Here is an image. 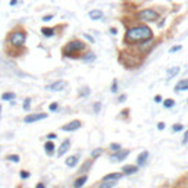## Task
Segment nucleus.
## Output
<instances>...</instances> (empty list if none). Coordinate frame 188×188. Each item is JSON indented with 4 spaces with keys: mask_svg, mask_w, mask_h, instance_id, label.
I'll use <instances>...</instances> for the list:
<instances>
[{
    "mask_svg": "<svg viewBox=\"0 0 188 188\" xmlns=\"http://www.w3.org/2000/svg\"><path fill=\"white\" fill-rule=\"evenodd\" d=\"M9 162H15V163H18L19 162V156H16V155H10V156H7L6 157Z\"/></svg>",
    "mask_w": 188,
    "mask_h": 188,
    "instance_id": "obj_25",
    "label": "nucleus"
},
{
    "mask_svg": "<svg viewBox=\"0 0 188 188\" xmlns=\"http://www.w3.org/2000/svg\"><path fill=\"white\" fill-rule=\"evenodd\" d=\"M122 178V174H109L106 175L104 178H103V181H118V179H121Z\"/></svg>",
    "mask_w": 188,
    "mask_h": 188,
    "instance_id": "obj_12",
    "label": "nucleus"
},
{
    "mask_svg": "<svg viewBox=\"0 0 188 188\" xmlns=\"http://www.w3.org/2000/svg\"><path fill=\"white\" fill-rule=\"evenodd\" d=\"M47 113H34V115H28L27 118H24V122L25 123H33V122L41 121V119H46Z\"/></svg>",
    "mask_w": 188,
    "mask_h": 188,
    "instance_id": "obj_5",
    "label": "nucleus"
},
{
    "mask_svg": "<svg viewBox=\"0 0 188 188\" xmlns=\"http://www.w3.org/2000/svg\"><path fill=\"white\" fill-rule=\"evenodd\" d=\"M181 129H182L181 123H176V125H174V127H172V131H174V132H179Z\"/></svg>",
    "mask_w": 188,
    "mask_h": 188,
    "instance_id": "obj_27",
    "label": "nucleus"
},
{
    "mask_svg": "<svg viewBox=\"0 0 188 188\" xmlns=\"http://www.w3.org/2000/svg\"><path fill=\"white\" fill-rule=\"evenodd\" d=\"M110 148H112L113 151H119V150H121V146H119V144H110Z\"/></svg>",
    "mask_w": 188,
    "mask_h": 188,
    "instance_id": "obj_29",
    "label": "nucleus"
},
{
    "mask_svg": "<svg viewBox=\"0 0 188 188\" xmlns=\"http://www.w3.org/2000/svg\"><path fill=\"white\" fill-rule=\"evenodd\" d=\"M76 163H78V156H71V157H68L66 159V165L69 166V168L76 166Z\"/></svg>",
    "mask_w": 188,
    "mask_h": 188,
    "instance_id": "obj_15",
    "label": "nucleus"
},
{
    "mask_svg": "<svg viewBox=\"0 0 188 188\" xmlns=\"http://www.w3.org/2000/svg\"><path fill=\"white\" fill-rule=\"evenodd\" d=\"M0 112H2V106H0Z\"/></svg>",
    "mask_w": 188,
    "mask_h": 188,
    "instance_id": "obj_45",
    "label": "nucleus"
},
{
    "mask_svg": "<svg viewBox=\"0 0 188 188\" xmlns=\"http://www.w3.org/2000/svg\"><path fill=\"white\" fill-rule=\"evenodd\" d=\"M85 182H87V176H80V178L74 182V188H81Z\"/></svg>",
    "mask_w": 188,
    "mask_h": 188,
    "instance_id": "obj_18",
    "label": "nucleus"
},
{
    "mask_svg": "<svg viewBox=\"0 0 188 188\" xmlns=\"http://www.w3.org/2000/svg\"><path fill=\"white\" fill-rule=\"evenodd\" d=\"M128 155H129V151H119V153H115V155H112L110 160H112V162H122Z\"/></svg>",
    "mask_w": 188,
    "mask_h": 188,
    "instance_id": "obj_7",
    "label": "nucleus"
},
{
    "mask_svg": "<svg viewBox=\"0 0 188 188\" xmlns=\"http://www.w3.org/2000/svg\"><path fill=\"white\" fill-rule=\"evenodd\" d=\"M116 185V181H103L100 188H113Z\"/></svg>",
    "mask_w": 188,
    "mask_h": 188,
    "instance_id": "obj_19",
    "label": "nucleus"
},
{
    "mask_svg": "<svg viewBox=\"0 0 188 188\" xmlns=\"http://www.w3.org/2000/svg\"><path fill=\"white\" fill-rule=\"evenodd\" d=\"M35 188H46V187H44V184H41V182H40V184H37V187H35Z\"/></svg>",
    "mask_w": 188,
    "mask_h": 188,
    "instance_id": "obj_43",
    "label": "nucleus"
},
{
    "mask_svg": "<svg viewBox=\"0 0 188 188\" xmlns=\"http://www.w3.org/2000/svg\"><path fill=\"white\" fill-rule=\"evenodd\" d=\"M178 72H179V68H178V66H176V68H170V69H169V72H168V78H172V76H174V75H176Z\"/></svg>",
    "mask_w": 188,
    "mask_h": 188,
    "instance_id": "obj_22",
    "label": "nucleus"
},
{
    "mask_svg": "<svg viewBox=\"0 0 188 188\" xmlns=\"http://www.w3.org/2000/svg\"><path fill=\"white\" fill-rule=\"evenodd\" d=\"M44 150H46L47 155H53V151H54V144L52 143V141H47L46 144H44Z\"/></svg>",
    "mask_w": 188,
    "mask_h": 188,
    "instance_id": "obj_17",
    "label": "nucleus"
},
{
    "mask_svg": "<svg viewBox=\"0 0 188 188\" xmlns=\"http://www.w3.org/2000/svg\"><path fill=\"white\" fill-rule=\"evenodd\" d=\"M88 16L93 21H99L103 18V12L101 10H91V12H88Z\"/></svg>",
    "mask_w": 188,
    "mask_h": 188,
    "instance_id": "obj_11",
    "label": "nucleus"
},
{
    "mask_svg": "<svg viewBox=\"0 0 188 188\" xmlns=\"http://www.w3.org/2000/svg\"><path fill=\"white\" fill-rule=\"evenodd\" d=\"M100 109H101V103H96V104H94V112H96V113H99Z\"/></svg>",
    "mask_w": 188,
    "mask_h": 188,
    "instance_id": "obj_30",
    "label": "nucleus"
},
{
    "mask_svg": "<svg viewBox=\"0 0 188 188\" xmlns=\"http://www.w3.org/2000/svg\"><path fill=\"white\" fill-rule=\"evenodd\" d=\"M125 100H127V96H125V94H123V96H121V97H119V101H121V103H122V101H125Z\"/></svg>",
    "mask_w": 188,
    "mask_h": 188,
    "instance_id": "obj_40",
    "label": "nucleus"
},
{
    "mask_svg": "<svg viewBox=\"0 0 188 188\" xmlns=\"http://www.w3.org/2000/svg\"><path fill=\"white\" fill-rule=\"evenodd\" d=\"M110 34H118V29H116V28H110Z\"/></svg>",
    "mask_w": 188,
    "mask_h": 188,
    "instance_id": "obj_42",
    "label": "nucleus"
},
{
    "mask_svg": "<svg viewBox=\"0 0 188 188\" xmlns=\"http://www.w3.org/2000/svg\"><path fill=\"white\" fill-rule=\"evenodd\" d=\"M69 147H71V140H65L61 144V147H59V153H57V155H59V156H63L68 151V148H69Z\"/></svg>",
    "mask_w": 188,
    "mask_h": 188,
    "instance_id": "obj_9",
    "label": "nucleus"
},
{
    "mask_svg": "<svg viewBox=\"0 0 188 188\" xmlns=\"http://www.w3.org/2000/svg\"><path fill=\"white\" fill-rule=\"evenodd\" d=\"M188 90V80H182L175 85V91H185Z\"/></svg>",
    "mask_w": 188,
    "mask_h": 188,
    "instance_id": "obj_10",
    "label": "nucleus"
},
{
    "mask_svg": "<svg viewBox=\"0 0 188 188\" xmlns=\"http://www.w3.org/2000/svg\"><path fill=\"white\" fill-rule=\"evenodd\" d=\"M81 59H82V62H85V63H91V62L96 61V54L94 53H87V54H84Z\"/></svg>",
    "mask_w": 188,
    "mask_h": 188,
    "instance_id": "obj_16",
    "label": "nucleus"
},
{
    "mask_svg": "<svg viewBox=\"0 0 188 188\" xmlns=\"http://www.w3.org/2000/svg\"><path fill=\"white\" fill-rule=\"evenodd\" d=\"M57 108H59V104H57V103H52V104H50V110H52V112H56Z\"/></svg>",
    "mask_w": 188,
    "mask_h": 188,
    "instance_id": "obj_31",
    "label": "nucleus"
},
{
    "mask_svg": "<svg viewBox=\"0 0 188 188\" xmlns=\"http://www.w3.org/2000/svg\"><path fill=\"white\" fill-rule=\"evenodd\" d=\"M22 108H24V110H29V108H31V99H25V100H24V106H22Z\"/></svg>",
    "mask_w": 188,
    "mask_h": 188,
    "instance_id": "obj_24",
    "label": "nucleus"
},
{
    "mask_svg": "<svg viewBox=\"0 0 188 188\" xmlns=\"http://www.w3.org/2000/svg\"><path fill=\"white\" fill-rule=\"evenodd\" d=\"M135 172H137V168H135V166H125V168H123V174H127V175L135 174Z\"/></svg>",
    "mask_w": 188,
    "mask_h": 188,
    "instance_id": "obj_20",
    "label": "nucleus"
},
{
    "mask_svg": "<svg viewBox=\"0 0 188 188\" xmlns=\"http://www.w3.org/2000/svg\"><path fill=\"white\" fill-rule=\"evenodd\" d=\"M15 99V94L14 93H5L3 96H2V100H14Z\"/></svg>",
    "mask_w": 188,
    "mask_h": 188,
    "instance_id": "obj_23",
    "label": "nucleus"
},
{
    "mask_svg": "<svg viewBox=\"0 0 188 188\" xmlns=\"http://www.w3.org/2000/svg\"><path fill=\"white\" fill-rule=\"evenodd\" d=\"M84 50H85V44H84L82 41L81 40H72L65 46V49H63V54L72 57V56L81 53V52H84Z\"/></svg>",
    "mask_w": 188,
    "mask_h": 188,
    "instance_id": "obj_2",
    "label": "nucleus"
},
{
    "mask_svg": "<svg viewBox=\"0 0 188 188\" xmlns=\"http://www.w3.org/2000/svg\"><path fill=\"white\" fill-rule=\"evenodd\" d=\"M47 138H49V140H54V138H56V134H49Z\"/></svg>",
    "mask_w": 188,
    "mask_h": 188,
    "instance_id": "obj_39",
    "label": "nucleus"
},
{
    "mask_svg": "<svg viewBox=\"0 0 188 188\" xmlns=\"http://www.w3.org/2000/svg\"><path fill=\"white\" fill-rule=\"evenodd\" d=\"M181 50V46H175L170 49V53H175V52H179Z\"/></svg>",
    "mask_w": 188,
    "mask_h": 188,
    "instance_id": "obj_34",
    "label": "nucleus"
},
{
    "mask_svg": "<svg viewBox=\"0 0 188 188\" xmlns=\"http://www.w3.org/2000/svg\"><path fill=\"white\" fill-rule=\"evenodd\" d=\"M100 153H101V150H100V148H97V150H94L93 153H91V156H93V157H97Z\"/></svg>",
    "mask_w": 188,
    "mask_h": 188,
    "instance_id": "obj_33",
    "label": "nucleus"
},
{
    "mask_svg": "<svg viewBox=\"0 0 188 188\" xmlns=\"http://www.w3.org/2000/svg\"><path fill=\"white\" fill-rule=\"evenodd\" d=\"M118 91V82L113 81V84H112V93H116Z\"/></svg>",
    "mask_w": 188,
    "mask_h": 188,
    "instance_id": "obj_32",
    "label": "nucleus"
},
{
    "mask_svg": "<svg viewBox=\"0 0 188 188\" xmlns=\"http://www.w3.org/2000/svg\"><path fill=\"white\" fill-rule=\"evenodd\" d=\"M50 19H53V15H46V16H43V21H44V22H47V21H50Z\"/></svg>",
    "mask_w": 188,
    "mask_h": 188,
    "instance_id": "obj_35",
    "label": "nucleus"
},
{
    "mask_svg": "<svg viewBox=\"0 0 188 188\" xmlns=\"http://www.w3.org/2000/svg\"><path fill=\"white\" fill-rule=\"evenodd\" d=\"M21 178H22V179H27L28 176H29V172H27V170H21Z\"/></svg>",
    "mask_w": 188,
    "mask_h": 188,
    "instance_id": "obj_28",
    "label": "nucleus"
},
{
    "mask_svg": "<svg viewBox=\"0 0 188 188\" xmlns=\"http://www.w3.org/2000/svg\"><path fill=\"white\" fill-rule=\"evenodd\" d=\"M84 37H85V38H87L88 41H91V43H94V38L91 37V35H88V34H84Z\"/></svg>",
    "mask_w": 188,
    "mask_h": 188,
    "instance_id": "obj_36",
    "label": "nucleus"
},
{
    "mask_svg": "<svg viewBox=\"0 0 188 188\" xmlns=\"http://www.w3.org/2000/svg\"><path fill=\"white\" fill-rule=\"evenodd\" d=\"M163 106L166 109H170V108H174L175 106V101L172 100V99H166V100L163 101Z\"/></svg>",
    "mask_w": 188,
    "mask_h": 188,
    "instance_id": "obj_21",
    "label": "nucleus"
},
{
    "mask_svg": "<svg viewBox=\"0 0 188 188\" xmlns=\"http://www.w3.org/2000/svg\"><path fill=\"white\" fill-rule=\"evenodd\" d=\"M41 33H43V35H44V37L50 38V37H53V35H54V29H53V28H49V27H43V28H41Z\"/></svg>",
    "mask_w": 188,
    "mask_h": 188,
    "instance_id": "obj_14",
    "label": "nucleus"
},
{
    "mask_svg": "<svg viewBox=\"0 0 188 188\" xmlns=\"http://www.w3.org/2000/svg\"><path fill=\"white\" fill-rule=\"evenodd\" d=\"M137 19L143 21V22H153V21L159 19V12H156L155 9H144L137 14Z\"/></svg>",
    "mask_w": 188,
    "mask_h": 188,
    "instance_id": "obj_3",
    "label": "nucleus"
},
{
    "mask_svg": "<svg viewBox=\"0 0 188 188\" xmlns=\"http://www.w3.org/2000/svg\"><path fill=\"white\" fill-rule=\"evenodd\" d=\"M80 93H81V94H80L81 97H87L88 94H90V88H88V87H85V88H84V90H81Z\"/></svg>",
    "mask_w": 188,
    "mask_h": 188,
    "instance_id": "obj_26",
    "label": "nucleus"
},
{
    "mask_svg": "<svg viewBox=\"0 0 188 188\" xmlns=\"http://www.w3.org/2000/svg\"><path fill=\"white\" fill-rule=\"evenodd\" d=\"M80 128H81L80 121H72V122H69V123H66V125H63L62 129L63 131H75V129H80Z\"/></svg>",
    "mask_w": 188,
    "mask_h": 188,
    "instance_id": "obj_6",
    "label": "nucleus"
},
{
    "mask_svg": "<svg viewBox=\"0 0 188 188\" xmlns=\"http://www.w3.org/2000/svg\"><path fill=\"white\" fill-rule=\"evenodd\" d=\"M16 3H18V0H10V5H12V6H15Z\"/></svg>",
    "mask_w": 188,
    "mask_h": 188,
    "instance_id": "obj_44",
    "label": "nucleus"
},
{
    "mask_svg": "<svg viewBox=\"0 0 188 188\" xmlns=\"http://www.w3.org/2000/svg\"><path fill=\"white\" fill-rule=\"evenodd\" d=\"M9 40H10V44H12V46L21 47V46H24V44H25L27 35H25V33H22V31H18V33L10 34Z\"/></svg>",
    "mask_w": 188,
    "mask_h": 188,
    "instance_id": "obj_4",
    "label": "nucleus"
},
{
    "mask_svg": "<svg viewBox=\"0 0 188 188\" xmlns=\"http://www.w3.org/2000/svg\"><path fill=\"white\" fill-rule=\"evenodd\" d=\"M155 101H156V103H160V101H162V97H160V96H156Z\"/></svg>",
    "mask_w": 188,
    "mask_h": 188,
    "instance_id": "obj_41",
    "label": "nucleus"
},
{
    "mask_svg": "<svg viewBox=\"0 0 188 188\" xmlns=\"http://www.w3.org/2000/svg\"><path fill=\"white\" fill-rule=\"evenodd\" d=\"M147 157H148V151H143V153L137 157V165L143 166V165L146 163V160H147Z\"/></svg>",
    "mask_w": 188,
    "mask_h": 188,
    "instance_id": "obj_13",
    "label": "nucleus"
},
{
    "mask_svg": "<svg viewBox=\"0 0 188 188\" xmlns=\"http://www.w3.org/2000/svg\"><path fill=\"white\" fill-rule=\"evenodd\" d=\"M182 143H184V144H185V143H188V131L184 134V140H182Z\"/></svg>",
    "mask_w": 188,
    "mask_h": 188,
    "instance_id": "obj_37",
    "label": "nucleus"
},
{
    "mask_svg": "<svg viewBox=\"0 0 188 188\" xmlns=\"http://www.w3.org/2000/svg\"><path fill=\"white\" fill-rule=\"evenodd\" d=\"M163 128H165V123H163V122H159V123H157V129H163Z\"/></svg>",
    "mask_w": 188,
    "mask_h": 188,
    "instance_id": "obj_38",
    "label": "nucleus"
},
{
    "mask_svg": "<svg viewBox=\"0 0 188 188\" xmlns=\"http://www.w3.org/2000/svg\"><path fill=\"white\" fill-rule=\"evenodd\" d=\"M187 103H188V100H187Z\"/></svg>",
    "mask_w": 188,
    "mask_h": 188,
    "instance_id": "obj_46",
    "label": "nucleus"
},
{
    "mask_svg": "<svg viewBox=\"0 0 188 188\" xmlns=\"http://www.w3.org/2000/svg\"><path fill=\"white\" fill-rule=\"evenodd\" d=\"M153 38V31L147 25H137L131 27L125 34L127 43H146Z\"/></svg>",
    "mask_w": 188,
    "mask_h": 188,
    "instance_id": "obj_1",
    "label": "nucleus"
},
{
    "mask_svg": "<svg viewBox=\"0 0 188 188\" xmlns=\"http://www.w3.org/2000/svg\"><path fill=\"white\" fill-rule=\"evenodd\" d=\"M47 88L52 90V91H61V90L65 88V82H63V81H56V82H53V84H50Z\"/></svg>",
    "mask_w": 188,
    "mask_h": 188,
    "instance_id": "obj_8",
    "label": "nucleus"
}]
</instances>
